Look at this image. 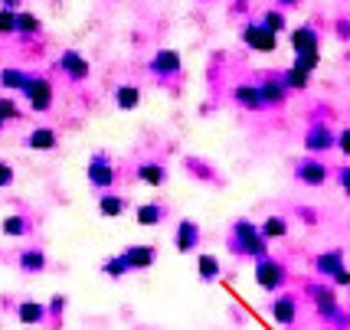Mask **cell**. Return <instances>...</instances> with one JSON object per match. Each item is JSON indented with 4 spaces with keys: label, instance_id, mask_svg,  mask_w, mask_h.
Here are the masks:
<instances>
[{
    "label": "cell",
    "instance_id": "cell-12",
    "mask_svg": "<svg viewBox=\"0 0 350 330\" xmlns=\"http://www.w3.org/2000/svg\"><path fill=\"white\" fill-rule=\"evenodd\" d=\"M295 177L305 183V187H321V183L327 180V167H324V161H301L298 164V170H295Z\"/></svg>",
    "mask_w": 350,
    "mask_h": 330
},
{
    "label": "cell",
    "instance_id": "cell-14",
    "mask_svg": "<svg viewBox=\"0 0 350 330\" xmlns=\"http://www.w3.org/2000/svg\"><path fill=\"white\" fill-rule=\"evenodd\" d=\"M340 269H347V265H344V252H340V249L321 252V256L314 258V271H318V275H324V278H334Z\"/></svg>",
    "mask_w": 350,
    "mask_h": 330
},
{
    "label": "cell",
    "instance_id": "cell-41",
    "mask_svg": "<svg viewBox=\"0 0 350 330\" xmlns=\"http://www.w3.org/2000/svg\"><path fill=\"white\" fill-rule=\"evenodd\" d=\"M16 3H20V0H3V7H7V10H14Z\"/></svg>",
    "mask_w": 350,
    "mask_h": 330
},
{
    "label": "cell",
    "instance_id": "cell-11",
    "mask_svg": "<svg viewBox=\"0 0 350 330\" xmlns=\"http://www.w3.org/2000/svg\"><path fill=\"white\" fill-rule=\"evenodd\" d=\"M122 258L128 262V269L131 271H144L157 262V252H154L151 245H131V249H124L122 252Z\"/></svg>",
    "mask_w": 350,
    "mask_h": 330
},
{
    "label": "cell",
    "instance_id": "cell-29",
    "mask_svg": "<svg viewBox=\"0 0 350 330\" xmlns=\"http://www.w3.org/2000/svg\"><path fill=\"white\" fill-rule=\"evenodd\" d=\"M262 27L278 36V33L285 30V14H282V10H265V16H262Z\"/></svg>",
    "mask_w": 350,
    "mask_h": 330
},
{
    "label": "cell",
    "instance_id": "cell-10",
    "mask_svg": "<svg viewBox=\"0 0 350 330\" xmlns=\"http://www.w3.org/2000/svg\"><path fill=\"white\" fill-rule=\"evenodd\" d=\"M259 95H262V105H282L288 98V89L278 75H265L259 82Z\"/></svg>",
    "mask_w": 350,
    "mask_h": 330
},
{
    "label": "cell",
    "instance_id": "cell-15",
    "mask_svg": "<svg viewBox=\"0 0 350 330\" xmlns=\"http://www.w3.org/2000/svg\"><path fill=\"white\" fill-rule=\"evenodd\" d=\"M291 46H295V53L298 56H308V53H318V30H311V27H298V30L291 33Z\"/></svg>",
    "mask_w": 350,
    "mask_h": 330
},
{
    "label": "cell",
    "instance_id": "cell-31",
    "mask_svg": "<svg viewBox=\"0 0 350 330\" xmlns=\"http://www.w3.org/2000/svg\"><path fill=\"white\" fill-rule=\"evenodd\" d=\"M40 30V20L33 14H16V33L20 36H33V33Z\"/></svg>",
    "mask_w": 350,
    "mask_h": 330
},
{
    "label": "cell",
    "instance_id": "cell-7",
    "mask_svg": "<svg viewBox=\"0 0 350 330\" xmlns=\"http://www.w3.org/2000/svg\"><path fill=\"white\" fill-rule=\"evenodd\" d=\"M243 40H245V46L256 49V53H275V46H278V36L269 33L262 23H245Z\"/></svg>",
    "mask_w": 350,
    "mask_h": 330
},
{
    "label": "cell",
    "instance_id": "cell-4",
    "mask_svg": "<svg viewBox=\"0 0 350 330\" xmlns=\"http://www.w3.org/2000/svg\"><path fill=\"white\" fill-rule=\"evenodd\" d=\"M115 177H118V170H115V164L108 161V154H95L89 161V183L92 187L108 190V187H115Z\"/></svg>",
    "mask_w": 350,
    "mask_h": 330
},
{
    "label": "cell",
    "instance_id": "cell-35",
    "mask_svg": "<svg viewBox=\"0 0 350 330\" xmlns=\"http://www.w3.org/2000/svg\"><path fill=\"white\" fill-rule=\"evenodd\" d=\"M0 118H3V121L20 118V108H16L14 98H0Z\"/></svg>",
    "mask_w": 350,
    "mask_h": 330
},
{
    "label": "cell",
    "instance_id": "cell-34",
    "mask_svg": "<svg viewBox=\"0 0 350 330\" xmlns=\"http://www.w3.org/2000/svg\"><path fill=\"white\" fill-rule=\"evenodd\" d=\"M318 62H321V56L318 53H308V56H298V62H295V66H298V69H301V72H314V69H318Z\"/></svg>",
    "mask_w": 350,
    "mask_h": 330
},
{
    "label": "cell",
    "instance_id": "cell-33",
    "mask_svg": "<svg viewBox=\"0 0 350 330\" xmlns=\"http://www.w3.org/2000/svg\"><path fill=\"white\" fill-rule=\"evenodd\" d=\"M3 232H7V236H23V232H27V219H23V216H7V219H3Z\"/></svg>",
    "mask_w": 350,
    "mask_h": 330
},
{
    "label": "cell",
    "instance_id": "cell-3",
    "mask_svg": "<svg viewBox=\"0 0 350 330\" xmlns=\"http://www.w3.org/2000/svg\"><path fill=\"white\" fill-rule=\"evenodd\" d=\"M308 294L314 301V311H318L324 320H331L337 327H344L347 314L340 311V301H337V291L334 288H321V285H308Z\"/></svg>",
    "mask_w": 350,
    "mask_h": 330
},
{
    "label": "cell",
    "instance_id": "cell-8",
    "mask_svg": "<svg viewBox=\"0 0 350 330\" xmlns=\"http://www.w3.org/2000/svg\"><path fill=\"white\" fill-rule=\"evenodd\" d=\"M337 144V137L331 135V128L324 124V121H318V124H311L305 135V148L311 150V154H321V150H331Z\"/></svg>",
    "mask_w": 350,
    "mask_h": 330
},
{
    "label": "cell",
    "instance_id": "cell-38",
    "mask_svg": "<svg viewBox=\"0 0 350 330\" xmlns=\"http://www.w3.org/2000/svg\"><path fill=\"white\" fill-rule=\"evenodd\" d=\"M337 148H340V150H344V154L350 157V128H344V131L337 135Z\"/></svg>",
    "mask_w": 350,
    "mask_h": 330
},
{
    "label": "cell",
    "instance_id": "cell-5",
    "mask_svg": "<svg viewBox=\"0 0 350 330\" xmlns=\"http://www.w3.org/2000/svg\"><path fill=\"white\" fill-rule=\"evenodd\" d=\"M23 95L30 98L33 111H46V108L53 105V85H49V79H43V75H30Z\"/></svg>",
    "mask_w": 350,
    "mask_h": 330
},
{
    "label": "cell",
    "instance_id": "cell-16",
    "mask_svg": "<svg viewBox=\"0 0 350 330\" xmlns=\"http://www.w3.org/2000/svg\"><path fill=\"white\" fill-rule=\"evenodd\" d=\"M200 242V225L193 223V219H180V225H177V252H193Z\"/></svg>",
    "mask_w": 350,
    "mask_h": 330
},
{
    "label": "cell",
    "instance_id": "cell-20",
    "mask_svg": "<svg viewBox=\"0 0 350 330\" xmlns=\"http://www.w3.org/2000/svg\"><path fill=\"white\" fill-rule=\"evenodd\" d=\"M16 317H20V324L33 327V324H43L46 307H43V304H36V301H23V304L16 307Z\"/></svg>",
    "mask_w": 350,
    "mask_h": 330
},
{
    "label": "cell",
    "instance_id": "cell-25",
    "mask_svg": "<svg viewBox=\"0 0 350 330\" xmlns=\"http://www.w3.org/2000/svg\"><path fill=\"white\" fill-rule=\"evenodd\" d=\"M20 269L30 271V275H36V271L46 269V256L40 252V249H27V252L20 256Z\"/></svg>",
    "mask_w": 350,
    "mask_h": 330
},
{
    "label": "cell",
    "instance_id": "cell-40",
    "mask_svg": "<svg viewBox=\"0 0 350 330\" xmlns=\"http://www.w3.org/2000/svg\"><path fill=\"white\" fill-rule=\"evenodd\" d=\"M340 187H344V193L350 196V167H344V170H340Z\"/></svg>",
    "mask_w": 350,
    "mask_h": 330
},
{
    "label": "cell",
    "instance_id": "cell-37",
    "mask_svg": "<svg viewBox=\"0 0 350 330\" xmlns=\"http://www.w3.org/2000/svg\"><path fill=\"white\" fill-rule=\"evenodd\" d=\"M331 281H334V288H350V269H340Z\"/></svg>",
    "mask_w": 350,
    "mask_h": 330
},
{
    "label": "cell",
    "instance_id": "cell-13",
    "mask_svg": "<svg viewBox=\"0 0 350 330\" xmlns=\"http://www.w3.org/2000/svg\"><path fill=\"white\" fill-rule=\"evenodd\" d=\"M151 72L154 75H177L180 72V53H177V49H161V53H154Z\"/></svg>",
    "mask_w": 350,
    "mask_h": 330
},
{
    "label": "cell",
    "instance_id": "cell-43",
    "mask_svg": "<svg viewBox=\"0 0 350 330\" xmlns=\"http://www.w3.org/2000/svg\"><path fill=\"white\" fill-rule=\"evenodd\" d=\"M0 124H3V118H0Z\"/></svg>",
    "mask_w": 350,
    "mask_h": 330
},
{
    "label": "cell",
    "instance_id": "cell-21",
    "mask_svg": "<svg viewBox=\"0 0 350 330\" xmlns=\"http://www.w3.org/2000/svg\"><path fill=\"white\" fill-rule=\"evenodd\" d=\"M259 232H262V239H265V242H269V239H282V236H288V223H285L282 216H269V219L259 225Z\"/></svg>",
    "mask_w": 350,
    "mask_h": 330
},
{
    "label": "cell",
    "instance_id": "cell-27",
    "mask_svg": "<svg viewBox=\"0 0 350 330\" xmlns=\"http://www.w3.org/2000/svg\"><path fill=\"white\" fill-rule=\"evenodd\" d=\"M27 82H30V75L27 72H20V69H3V72H0V85H3V89H27Z\"/></svg>",
    "mask_w": 350,
    "mask_h": 330
},
{
    "label": "cell",
    "instance_id": "cell-42",
    "mask_svg": "<svg viewBox=\"0 0 350 330\" xmlns=\"http://www.w3.org/2000/svg\"><path fill=\"white\" fill-rule=\"evenodd\" d=\"M282 7H295V3H301V0H278Z\"/></svg>",
    "mask_w": 350,
    "mask_h": 330
},
{
    "label": "cell",
    "instance_id": "cell-28",
    "mask_svg": "<svg viewBox=\"0 0 350 330\" xmlns=\"http://www.w3.org/2000/svg\"><path fill=\"white\" fill-rule=\"evenodd\" d=\"M308 79H311V75L301 72L298 66H291L288 72L282 75V82H285V89H288V92H301V89H308Z\"/></svg>",
    "mask_w": 350,
    "mask_h": 330
},
{
    "label": "cell",
    "instance_id": "cell-1",
    "mask_svg": "<svg viewBox=\"0 0 350 330\" xmlns=\"http://www.w3.org/2000/svg\"><path fill=\"white\" fill-rule=\"evenodd\" d=\"M229 249L236 256H252L256 262L269 256V242L262 239V232L249 219H236L232 225V239H229Z\"/></svg>",
    "mask_w": 350,
    "mask_h": 330
},
{
    "label": "cell",
    "instance_id": "cell-30",
    "mask_svg": "<svg viewBox=\"0 0 350 330\" xmlns=\"http://www.w3.org/2000/svg\"><path fill=\"white\" fill-rule=\"evenodd\" d=\"M102 271H105L108 278H124L131 269H128V262H124L122 256H115V258H108L105 265H102Z\"/></svg>",
    "mask_w": 350,
    "mask_h": 330
},
{
    "label": "cell",
    "instance_id": "cell-18",
    "mask_svg": "<svg viewBox=\"0 0 350 330\" xmlns=\"http://www.w3.org/2000/svg\"><path fill=\"white\" fill-rule=\"evenodd\" d=\"M164 177H167V170H164V164H157V161H144V164L137 167V180L148 183V187H161Z\"/></svg>",
    "mask_w": 350,
    "mask_h": 330
},
{
    "label": "cell",
    "instance_id": "cell-6",
    "mask_svg": "<svg viewBox=\"0 0 350 330\" xmlns=\"http://www.w3.org/2000/svg\"><path fill=\"white\" fill-rule=\"evenodd\" d=\"M269 311H272V320L278 327H291L298 320V298L295 294H275Z\"/></svg>",
    "mask_w": 350,
    "mask_h": 330
},
{
    "label": "cell",
    "instance_id": "cell-26",
    "mask_svg": "<svg viewBox=\"0 0 350 330\" xmlns=\"http://www.w3.org/2000/svg\"><path fill=\"white\" fill-rule=\"evenodd\" d=\"M161 219H164V210L157 203H141L137 206V223L141 225H157Z\"/></svg>",
    "mask_w": 350,
    "mask_h": 330
},
{
    "label": "cell",
    "instance_id": "cell-24",
    "mask_svg": "<svg viewBox=\"0 0 350 330\" xmlns=\"http://www.w3.org/2000/svg\"><path fill=\"white\" fill-rule=\"evenodd\" d=\"M197 271H200V278H203V281H216V278H219V258L203 252V256L197 258Z\"/></svg>",
    "mask_w": 350,
    "mask_h": 330
},
{
    "label": "cell",
    "instance_id": "cell-23",
    "mask_svg": "<svg viewBox=\"0 0 350 330\" xmlns=\"http://www.w3.org/2000/svg\"><path fill=\"white\" fill-rule=\"evenodd\" d=\"M27 144L33 150H53L56 148V131L53 128H36L30 137H27Z\"/></svg>",
    "mask_w": 350,
    "mask_h": 330
},
{
    "label": "cell",
    "instance_id": "cell-2",
    "mask_svg": "<svg viewBox=\"0 0 350 330\" xmlns=\"http://www.w3.org/2000/svg\"><path fill=\"white\" fill-rule=\"evenodd\" d=\"M285 281H288V271H285V265L278 262V258L265 256L256 262V285L262 288V291H269V294H278L282 288H285Z\"/></svg>",
    "mask_w": 350,
    "mask_h": 330
},
{
    "label": "cell",
    "instance_id": "cell-32",
    "mask_svg": "<svg viewBox=\"0 0 350 330\" xmlns=\"http://www.w3.org/2000/svg\"><path fill=\"white\" fill-rule=\"evenodd\" d=\"M10 33H16V10H0V36H10Z\"/></svg>",
    "mask_w": 350,
    "mask_h": 330
},
{
    "label": "cell",
    "instance_id": "cell-17",
    "mask_svg": "<svg viewBox=\"0 0 350 330\" xmlns=\"http://www.w3.org/2000/svg\"><path fill=\"white\" fill-rule=\"evenodd\" d=\"M232 98H236V102H239L243 108H249V111H259V108H262L259 85H252V82H243V85H236V89H232Z\"/></svg>",
    "mask_w": 350,
    "mask_h": 330
},
{
    "label": "cell",
    "instance_id": "cell-39",
    "mask_svg": "<svg viewBox=\"0 0 350 330\" xmlns=\"http://www.w3.org/2000/svg\"><path fill=\"white\" fill-rule=\"evenodd\" d=\"M49 311H53V314H62V311H66V298H62V294H56V298H53V304H49Z\"/></svg>",
    "mask_w": 350,
    "mask_h": 330
},
{
    "label": "cell",
    "instance_id": "cell-36",
    "mask_svg": "<svg viewBox=\"0 0 350 330\" xmlns=\"http://www.w3.org/2000/svg\"><path fill=\"white\" fill-rule=\"evenodd\" d=\"M10 183H14V167L0 161V187H10Z\"/></svg>",
    "mask_w": 350,
    "mask_h": 330
},
{
    "label": "cell",
    "instance_id": "cell-22",
    "mask_svg": "<svg viewBox=\"0 0 350 330\" xmlns=\"http://www.w3.org/2000/svg\"><path fill=\"white\" fill-rule=\"evenodd\" d=\"M98 212L105 216V219H118L124 212V200L115 193H102V200H98Z\"/></svg>",
    "mask_w": 350,
    "mask_h": 330
},
{
    "label": "cell",
    "instance_id": "cell-19",
    "mask_svg": "<svg viewBox=\"0 0 350 330\" xmlns=\"http://www.w3.org/2000/svg\"><path fill=\"white\" fill-rule=\"evenodd\" d=\"M115 105L122 108V111H135L141 105V89L137 85H118L115 89Z\"/></svg>",
    "mask_w": 350,
    "mask_h": 330
},
{
    "label": "cell",
    "instance_id": "cell-9",
    "mask_svg": "<svg viewBox=\"0 0 350 330\" xmlns=\"http://www.w3.org/2000/svg\"><path fill=\"white\" fill-rule=\"evenodd\" d=\"M56 66H59V69L69 75L72 82H82V79H89V62H85V56H79L76 49H66Z\"/></svg>",
    "mask_w": 350,
    "mask_h": 330
}]
</instances>
